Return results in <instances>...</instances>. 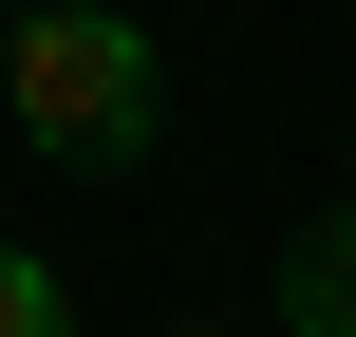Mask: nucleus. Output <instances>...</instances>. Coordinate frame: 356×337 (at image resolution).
Listing matches in <instances>:
<instances>
[{
  "label": "nucleus",
  "mask_w": 356,
  "mask_h": 337,
  "mask_svg": "<svg viewBox=\"0 0 356 337\" xmlns=\"http://www.w3.org/2000/svg\"><path fill=\"white\" fill-rule=\"evenodd\" d=\"M0 113H19V150H56V169H150L169 56H150L131 0H19V19H0Z\"/></svg>",
  "instance_id": "f257e3e1"
},
{
  "label": "nucleus",
  "mask_w": 356,
  "mask_h": 337,
  "mask_svg": "<svg viewBox=\"0 0 356 337\" xmlns=\"http://www.w3.org/2000/svg\"><path fill=\"white\" fill-rule=\"evenodd\" d=\"M282 319H300V337H356V206L300 244V263H282Z\"/></svg>",
  "instance_id": "f03ea898"
},
{
  "label": "nucleus",
  "mask_w": 356,
  "mask_h": 337,
  "mask_svg": "<svg viewBox=\"0 0 356 337\" xmlns=\"http://www.w3.org/2000/svg\"><path fill=\"white\" fill-rule=\"evenodd\" d=\"M0 337H75V281H56L38 244H0Z\"/></svg>",
  "instance_id": "7ed1b4c3"
},
{
  "label": "nucleus",
  "mask_w": 356,
  "mask_h": 337,
  "mask_svg": "<svg viewBox=\"0 0 356 337\" xmlns=\"http://www.w3.org/2000/svg\"><path fill=\"white\" fill-rule=\"evenodd\" d=\"M0 19H19V0H0Z\"/></svg>",
  "instance_id": "20e7f679"
},
{
  "label": "nucleus",
  "mask_w": 356,
  "mask_h": 337,
  "mask_svg": "<svg viewBox=\"0 0 356 337\" xmlns=\"http://www.w3.org/2000/svg\"><path fill=\"white\" fill-rule=\"evenodd\" d=\"M188 337H207V319H188Z\"/></svg>",
  "instance_id": "39448f33"
}]
</instances>
